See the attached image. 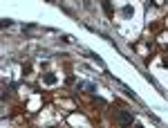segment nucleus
Instances as JSON below:
<instances>
[{
    "label": "nucleus",
    "mask_w": 168,
    "mask_h": 128,
    "mask_svg": "<svg viewBox=\"0 0 168 128\" xmlns=\"http://www.w3.org/2000/svg\"><path fill=\"white\" fill-rule=\"evenodd\" d=\"M135 121V117L130 113H119V124H132Z\"/></svg>",
    "instance_id": "nucleus-1"
},
{
    "label": "nucleus",
    "mask_w": 168,
    "mask_h": 128,
    "mask_svg": "<svg viewBox=\"0 0 168 128\" xmlns=\"http://www.w3.org/2000/svg\"><path fill=\"white\" fill-rule=\"evenodd\" d=\"M101 5H103V11H105V14L110 16V14H112V5H110V0H103Z\"/></svg>",
    "instance_id": "nucleus-2"
}]
</instances>
